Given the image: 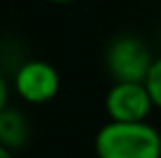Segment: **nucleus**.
<instances>
[{"label":"nucleus","instance_id":"1","mask_svg":"<svg viewBox=\"0 0 161 158\" xmlns=\"http://www.w3.org/2000/svg\"><path fill=\"white\" fill-rule=\"evenodd\" d=\"M98 158H161V135L145 121H110L96 133Z\"/></svg>","mask_w":161,"mask_h":158},{"label":"nucleus","instance_id":"2","mask_svg":"<svg viewBox=\"0 0 161 158\" xmlns=\"http://www.w3.org/2000/svg\"><path fill=\"white\" fill-rule=\"evenodd\" d=\"M105 63L114 81H145L154 58L142 40L133 35H121L108 47Z\"/></svg>","mask_w":161,"mask_h":158},{"label":"nucleus","instance_id":"3","mask_svg":"<svg viewBox=\"0 0 161 158\" xmlns=\"http://www.w3.org/2000/svg\"><path fill=\"white\" fill-rule=\"evenodd\" d=\"M154 100L145 81H114L105 95V112L110 121H145Z\"/></svg>","mask_w":161,"mask_h":158},{"label":"nucleus","instance_id":"4","mask_svg":"<svg viewBox=\"0 0 161 158\" xmlns=\"http://www.w3.org/2000/svg\"><path fill=\"white\" fill-rule=\"evenodd\" d=\"M58 72L47 61H28L24 63L14 74V89L21 100L31 105H44L58 93Z\"/></svg>","mask_w":161,"mask_h":158},{"label":"nucleus","instance_id":"5","mask_svg":"<svg viewBox=\"0 0 161 158\" xmlns=\"http://www.w3.org/2000/svg\"><path fill=\"white\" fill-rule=\"evenodd\" d=\"M28 121L19 110H12V107H5L0 112V144L7 146L9 151L19 149L28 142Z\"/></svg>","mask_w":161,"mask_h":158},{"label":"nucleus","instance_id":"6","mask_svg":"<svg viewBox=\"0 0 161 158\" xmlns=\"http://www.w3.org/2000/svg\"><path fill=\"white\" fill-rule=\"evenodd\" d=\"M145 84H147L149 93H152L154 105L161 110V56L154 58V63H152V68H149V74H147Z\"/></svg>","mask_w":161,"mask_h":158},{"label":"nucleus","instance_id":"7","mask_svg":"<svg viewBox=\"0 0 161 158\" xmlns=\"http://www.w3.org/2000/svg\"><path fill=\"white\" fill-rule=\"evenodd\" d=\"M5 107H7V81L0 74V112H3Z\"/></svg>","mask_w":161,"mask_h":158},{"label":"nucleus","instance_id":"8","mask_svg":"<svg viewBox=\"0 0 161 158\" xmlns=\"http://www.w3.org/2000/svg\"><path fill=\"white\" fill-rule=\"evenodd\" d=\"M0 158H12V151H9L7 146H3V144H0Z\"/></svg>","mask_w":161,"mask_h":158},{"label":"nucleus","instance_id":"9","mask_svg":"<svg viewBox=\"0 0 161 158\" xmlns=\"http://www.w3.org/2000/svg\"><path fill=\"white\" fill-rule=\"evenodd\" d=\"M49 3H58V5H63V3H73V0H49Z\"/></svg>","mask_w":161,"mask_h":158}]
</instances>
